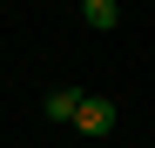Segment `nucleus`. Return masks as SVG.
Returning a JSON list of instances; mask_svg holds the SVG:
<instances>
[{
  "mask_svg": "<svg viewBox=\"0 0 155 148\" xmlns=\"http://www.w3.org/2000/svg\"><path fill=\"white\" fill-rule=\"evenodd\" d=\"M41 114L74 128V114H81V88H47V94H41Z\"/></svg>",
  "mask_w": 155,
  "mask_h": 148,
  "instance_id": "f03ea898",
  "label": "nucleus"
},
{
  "mask_svg": "<svg viewBox=\"0 0 155 148\" xmlns=\"http://www.w3.org/2000/svg\"><path fill=\"white\" fill-rule=\"evenodd\" d=\"M81 20L94 34H108V27H121V7H115V0H81Z\"/></svg>",
  "mask_w": 155,
  "mask_h": 148,
  "instance_id": "7ed1b4c3",
  "label": "nucleus"
},
{
  "mask_svg": "<svg viewBox=\"0 0 155 148\" xmlns=\"http://www.w3.org/2000/svg\"><path fill=\"white\" fill-rule=\"evenodd\" d=\"M74 128H81L88 141L115 135V101H108V94H81V114H74Z\"/></svg>",
  "mask_w": 155,
  "mask_h": 148,
  "instance_id": "f257e3e1",
  "label": "nucleus"
}]
</instances>
